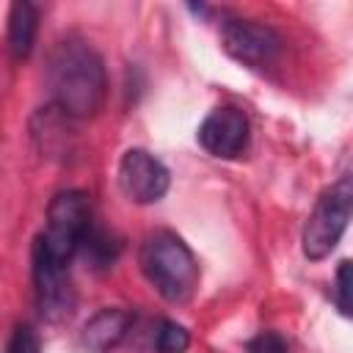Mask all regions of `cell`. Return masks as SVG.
I'll return each mask as SVG.
<instances>
[{
    "instance_id": "1",
    "label": "cell",
    "mask_w": 353,
    "mask_h": 353,
    "mask_svg": "<svg viewBox=\"0 0 353 353\" xmlns=\"http://www.w3.org/2000/svg\"><path fill=\"white\" fill-rule=\"evenodd\" d=\"M44 83L52 97V108L69 119H91L99 113L108 91L105 63L99 52L77 36L61 39L44 69Z\"/></svg>"
},
{
    "instance_id": "2",
    "label": "cell",
    "mask_w": 353,
    "mask_h": 353,
    "mask_svg": "<svg viewBox=\"0 0 353 353\" xmlns=\"http://www.w3.org/2000/svg\"><path fill=\"white\" fill-rule=\"evenodd\" d=\"M138 262L152 290L168 303H188L196 295L201 270L193 251L176 232L157 229L146 234Z\"/></svg>"
},
{
    "instance_id": "3",
    "label": "cell",
    "mask_w": 353,
    "mask_h": 353,
    "mask_svg": "<svg viewBox=\"0 0 353 353\" xmlns=\"http://www.w3.org/2000/svg\"><path fill=\"white\" fill-rule=\"evenodd\" d=\"M94 226L91 199L83 190H61L47 207L44 232L36 237L33 245L44 248L50 256L72 262L80 254L83 240Z\"/></svg>"
},
{
    "instance_id": "4",
    "label": "cell",
    "mask_w": 353,
    "mask_h": 353,
    "mask_svg": "<svg viewBox=\"0 0 353 353\" xmlns=\"http://www.w3.org/2000/svg\"><path fill=\"white\" fill-rule=\"evenodd\" d=\"M350 212H353V182L350 176H342L317 196L303 223V234H301L303 256L312 262L325 259L342 240Z\"/></svg>"
},
{
    "instance_id": "5",
    "label": "cell",
    "mask_w": 353,
    "mask_h": 353,
    "mask_svg": "<svg viewBox=\"0 0 353 353\" xmlns=\"http://www.w3.org/2000/svg\"><path fill=\"white\" fill-rule=\"evenodd\" d=\"M221 41H223V50L251 66V69H265V66H273L284 50V41L281 36L265 25V22H254V19H240V17H229L223 19L221 25Z\"/></svg>"
},
{
    "instance_id": "6",
    "label": "cell",
    "mask_w": 353,
    "mask_h": 353,
    "mask_svg": "<svg viewBox=\"0 0 353 353\" xmlns=\"http://www.w3.org/2000/svg\"><path fill=\"white\" fill-rule=\"evenodd\" d=\"M72 262L50 256L44 248L33 245V287L36 303L44 320L61 323L69 320L74 312V284L69 273Z\"/></svg>"
},
{
    "instance_id": "7",
    "label": "cell",
    "mask_w": 353,
    "mask_h": 353,
    "mask_svg": "<svg viewBox=\"0 0 353 353\" xmlns=\"http://www.w3.org/2000/svg\"><path fill=\"white\" fill-rule=\"evenodd\" d=\"M168 168L146 149H127L119 160V188L135 204H154L168 193Z\"/></svg>"
},
{
    "instance_id": "8",
    "label": "cell",
    "mask_w": 353,
    "mask_h": 353,
    "mask_svg": "<svg viewBox=\"0 0 353 353\" xmlns=\"http://www.w3.org/2000/svg\"><path fill=\"white\" fill-rule=\"evenodd\" d=\"M199 143L221 160H234L248 149V138H251V124L243 108L237 105H221L215 108L199 127L196 132Z\"/></svg>"
},
{
    "instance_id": "9",
    "label": "cell",
    "mask_w": 353,
    "mask_h": 353,
    "mask_svg": "<svg viewBox=\"0 0 353 353\" xmlns=\"http://www.w3.org/2000/svg\"><path fill=\"white\" fill-rule=\"evenodd\" d=\"M135 323V314L130 309H121V306H105L99 309L85 325H83V347L91 350V353H108L113 350L132 328Z\"/></svg>"
},
{
    "instance_id": "10",
    "label": "cell",
    "mask_w": 353,
    "mask_h": 353,
    "mask_svg": "<svg viewBox=\"0 0 353 353\" xmlns=\"http://www.w3.org/2000/svg\"><path fill=\"white\" fill-rule=\"evenodd\" d=\"M39 30V11L33 3H14L8 11V50L17 61H25L33 52Z\"/></svg>"
},
{
    "instance_id": "11",
    "label": "cell",
    "mask_w": 353,
    "mask_h": 353,
    "mask_svg": "<svg viewBox=\"0 0 353 353\" xmlns=\"http://www.w3.org/2000/svg\"><path fill=\"white\" fill-rule=\"evenodd\" d=\"M152 345L157 353H185L190 347V334L185 325H179L174 320H157Z\"/></svg>"
},
{
    "instance_id": "12",
    "label": "cell",
    "mask_w": 353,
    "mask_h": 353,
    "mask_svg": "<svg viewBox=\"0 0 353 353\" xmlns=\"http://www.w3.org/2000/svg\"><path fill=\"white\" fill-rule=\"evenodd\" d=\"M6 353H41V342L39 334L33 331L30 323H19L6 345Z\"/></svg>"
},
{
    "instance_id": "13",
    "label": "cell",
    "mask_w": 353,
    "mask_h": 353,
    "mask_svg": "<svg viewBox=\"0 0 353 353\" xmlns=\"http://www.w3.org/2000/svg\"><path fill=\"white\" fill-rule=\"evenodd\" d=\"M334 303L339 314L350 317V262H339L336 281H334Z\"/></svg>"
},
{
    "instance_id": "14",
    "label": "cell",
    "mask_w": 353,
    "mask_h": 353,
    "mask_svg": "<svg viewBox=\"0 0 353 353\" xmlns=\"http://www.w3.org/2000/svg\"><path fill=\"white\" fill-rule=\"evenodd\" d=\"M248 353H290L287 342L276 331H262L248 342Z\"/></svg>"
}]
</instances>
